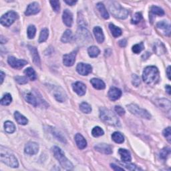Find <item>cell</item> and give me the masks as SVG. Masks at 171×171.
Wrapping results in <instances>:
<instances>
[{
  "mask_svg": "<svg viewBox=\"0 0 171 171\" xmlns=\"http://www.w3.org/2000/svg\"><path fill=\"white\" fill-rule=\"evenodd\" d=\"M119 154L120 155V157L121 159L123 162H130L131 161V155H130V152L127 151L126 149H124V148H120L119 149L118 151Z\"/></svg>",
  "mask_w": 171,
  "mask_h": 171,
  "instance_id": "obj_25",
  "label": "cell"
},
{
  "mask_svg": "<svg viewBox=\"0 0 171 171\" xmlns=\"http://www.w3.org/2000/svg\"><path fill=\"white\" fill-rule=\"evenodd\" d=\"M12 101V96L9 94H5L3 96V98L1 100V104L3 106H8L11 104Z\"/></svg>",
  "mask_w": 171,
  "mask_h": 171,
  "instance_id": "obj_38",
  "label": "cell"
},
{
  "mask_svg": "<svg viewBox=\"0 0 171 171\" xmlns=\"http://www.w3.org/2000/svg\"><path fill=\"white\" fill-rule=\"evenodd\" d=\"M4 128L7 133L12 134L16 130V126L11 121H6L4 123Z\"/></svg>",
  "mask_w": 171,
  "mask_h": 171,
  "instance_id": "obj_32",
  "label": "cell"
},
{
  "mask_svg": "<svg viewBox=\"0 0 171 171\" xmlns=\"http://www.w3.org/2000/svg\"><path fill=\"white\" fill-rule=\"evenodd\" d=\"M94 148L96 149V151L105 155H110L112 152L111 147L106 144H98L95 146Z\"/></svg>",
  "mask_w": 171,
  "mask_h": 171,
  "instance_id": "obj_19",
  "label": "cell"
},
{
  "mask_svg": "<svg viewBox=\"0 0 171 171\" xmlns=\"http://www.w3.org/2000/svg\"><path fill=\"white\" fill-rule=\"evenodd\" d=\"M93 31L96 40H97V42L99 43V44H102V43H103V42L104 41V33H103L102 28L100 27L99 26L95 27L94 28Z\"/></svg>",
  "mask_w": 171,
  "mask_h": 171,
  "instance_id": "obj_23",
  "label": "cell"
},
{
  "mask_svg": "<svg viewBox=\"0 0 171 171\" xmlns=\"http://www.w3.org/2000/svg\"><path fill=\"white\" fill-rule=\"evenodd\" d=\"M127 108L128 110L134 115L142 118H145L148 120L151 119V115H150V113L147 111V110L143 108H141L140 107H139L136 104H131L130 105H128Z\"/></svg>",
  "mask_w": 171,
  "mask_h": 171,
  "instance_id": "obj_6",
  "label": "cell"
},
{
  "mask_svg": "<svg viewBox=\"0 0 171 171\" xmlns=\"http://www.w3.org/2000/svg\"><path fill=\"white\" fill-rule=\"evenodd\" d=\"M155 103L156 106H157L159 108L164 110V111H166V112L170 111L171 105H170V102L169 100L165 98L158 99V100H156Z\"/></svg>",
  "mask_w": 171,
  "mask_h": 171,
  "instance_id": "obj_13",
  "label": "cell"
},
{
  "mask_svg": "<svg viewBox=\"0 0 171 171\" xmlns=\"http://www.w3.org/2000/svg\"><path fill=\"white\" fill-rule=\"evenodd\" d=\"M75 141H76V143L78 148L82 150L87 147L86 140V139L82 135L79 133L76 134V136H75Z\"/></svg>",
  "mask_w": 171,
  "mask_h": 171,
  "instance_id": "obj_20",
  "label": "cell"
},
{
  "mask_svg": "<svg viewBox=\"0 0 171 171\" xmlns=\"http://www.w3.org/2000/svg\"><path fill=\"white\" fill-rule=\"evenodd\" d=\"M122 96V91L116 87H111L108 91V97L112 101L117 100Z\"/></svg>",
  "mask_w": 171,
  "mask_h": 171,
  "instance_id": "obj_17",
  "label": "cell"
},
{
  "mask_svg": "<svg viewBox=\"0 0 171 171\" xmlns=\"http://www.w3.org/2000/svg\"><path fill=\"white\" fill-rule=\"evenodd\" d=\"M109 10L112 15L117 18L124 20L129 15L128 10L123 8L118 3L112 2L109 5Z\"/></svg>",
  "mask_w": 171,
  "mask_h": 171,
  "instance_id": "obj_4",
  "label": "cell"
},
{
  "mask_svg": "<svg viewBox=\"0 0 171 171\" xmlns=\"http://www.w3.org/2000/svg\"><path fill=\"white\" fill-rule=\"evenodd\" d=\"M126 43H127V42L125 39H122V40L119 41L118 44L120 47H125V46L126 45Z\"/></svg>",
  "mask_w": 171,
  "mask_h": 171,
  "instance_id": "obj_53",
  "label": "cell"
},
{
  "mask_svg": "<svg viewBox=\"0 0 171 171\" xmlns=\"http://www.w3.org/2000/svg\"><path fill=\"white\" fill-rule=\"evenodd\" d=\"M112 139L115 141L116 143L121 144L123 143L124 141V137L123 135L119 132H115L112 134Z\"/></svg>",
  "mask_w": 171,
  "mask_h": 171,
  "instance_id": "obj_31",
  "label": "cell"
},
{
  "mask_svg": "<svg viewBox=\"0 0 171 171\" xmlns=\"http://www.w3.org/2000/svg\"><path fill=\"white\" fill-rule=\"evenodd\" d=\"M100 117L103 122L108 124L110 126H120V123L118 117L114 114L111 110L105 108L100 109Z\"/></svg>",
  "mask_w": 171,
  "mask_h": 171,
  "instance_id": "obj_1",
  "label": "cell"
},
{
  "mask_svg": "<svg viewBox=\"0 0 171 171\" xmlns=\"http://www.w3.org/2000/svg\"><path fill=\"white\" fill-rule=\"evenodd\" d=\"M104 134V130H103L102 128L99 126L94 127L92 130V136L94 137H98V136H102Z\"/></svg>",
  "mask_w": 171,
  "mask_h": 171,
  "instance_id": "obj_40",
  "label": "cell"
},
{
  "mask_svg": "<svg viewBox=\"0 0 171 171\" xmlns=\"http://www.w3.org/2000/svg\"><path fill=\"white\" fill-rule=\"evenodd\" d=\"M109 28H110V31H111L112 35L115 38H118L122 35V30H121V29H120V28L118 27L117 26H115L114 24H110Z\"/></svg>",
  "mask_w": 171,
  "mask_h": 171,
  "instance_id": "obj_29",
  "label": "cell"
},
{
  "mask_svg": "<svg viewBox=\"0 0 171 171\" xmlns=\"http://www.w3.org/2000/svg\"><path fill=\"white\" fill-rule=\"evenodd\" d=\"M142 15L141 13H136L134 15V16L133 17V18H132V24H138L140 21L142 20Z\"/></svg>",
  "mask_w": 171,
  "mask_h": 171,
  "instance_id": "obj_44",
  "label": "cell"
},
{
  "mask_svg": "<svg viewBox=\"0 0 171 171\" xmlns=\"http://www.w3.org/2000/svg\"><path fill=\"white\" fill-rule=\"evenodd\" d=\"M154 50L158 55H160V54H162V53H165L166 49H165V46H164V45L162 44V42H159L158 43H155Z\"/></svg>",
  "mask_w": 171,
  "mask_h": 171,
  "instance_id": "obj_33",
  "label": "cell"
},
{
  "mask_svg": "<svg viewBox=\"0 0 171 171\" xmlns=\"http://www.w3.org/2000/svg\"><path fill=\"white\" fill-rule=\"evenodd\" d=\"M124 166L126 167V168L128 170H140V169L138 168V167L133 165V164H125V165H124Z\"/></svg>",
  "mask_w": 171,
  "mask_h": 171,
  "instance_id": "obj_51",
  "label": "cell"
},
{
  "mask_svg": "<svg viewBox=\"0 0 171 171\" xmlns=\"http://www.w3.org/2000/svg\"><path fill=\"white\" fill-rule=\"evenodd\" d=\"M156 27L159 29L160 30H162V33L170 36V26L169 22H167L166 21H159L158 23L156 24Z\"/></svg>",
  "mask_w": 171,
  "mask_h": 171,
  "instance_id": "obj_16",
  "label": "cell"
},
{
  "mask_svg": "<svg viewBox=\"0 0 171 171\" xmlns=\"http://www.w3.org/2000/svg\"><path fill=\"white\" fill-rule=\"evenodd\" d=\"M24 74L32 81H34L37 79L36 73H35V70L32 67H27V69L25 70Z\"/></svg>",
  "mask_w": 171,
  "mask_h": 171,
  "instance_id": "obj_30",
  "label": "cell"
},
{
  "mask_svg": "<svg viewBox=\"0 0 171 171\" xmlns=\"http://www.w3.org/2000/svg\"><path fill=\"white\" fill-rule=\"evenodd\" d=\"M17 17H18V15L16 12H13V11H10L2 16L0 21L3 26L9 27L15 20L17 19Z\"/></svg>",
  "mask_w": 171,
  "mask_h": 171,
  "instance_id": "obj_7",
  "label": "cell"
},
{
  "mask_svg": "<svg viewBox=\"0 0 171 171\" xmlns=\"http://www.w3.org/2000/svg\"><path fill=\"white\" fill-rule=\"evenodd\" d=\"M170 154V148L169 147H166L163 148L160 152V157L162 159H166L168 157L169 155Z\"/></svg>",
  "mask_w": 171,
  "mask_h": 171,
  "instance_id": "obj_43",
  "label": "cell"
},
{
  "mask_svg": "<svg viewBox=\"0 0 171 171\" xmlns=\"http://www.w3.org/2000/svg\"><path fill=\"white\" fill-rule=\"evenodd\" d=\"M142 79L148 84H156L159 80V72L155 66H148L144 69Z\"/></svg>",
  "mask_w": 171,
  "mask_h": 171,
  "instance_id": "obj_2",
  "label": "cell"
},
{
  "mask_svg": "<svg viewBox=\"0 0 171 171\" xmlns=\"http://www.w3.org/2000/svg\"><path fill=\"white\" fill-rule=\"evenodd\" d=\"M62 19L64 23L65 24L66 26L67 27H71L72 26L73 23V15L72 12L69 11L68 9L64 10L63 13Z\"/></svg>",
  "mask_w": 171,
  "mask_h": 171,
  "instance_id": "obj_18",
  "label": "cell"
},
{
  "mask_svg": "<svg viewBox=\"0 0 171 171\" xmlns=\"http://www.w3.org/2000/svg\"><path fill=\"white\" fill-rule=\"evenodd\" d=\"M133 84L135 86H138L140 84V78H139L137 75L136 74H133Z\"/></svg>",
  "mask_w": 171,
  "mask_h": 171,
  "instance_id": "obj_48",
  "label": "cell"
},
{
  "mask_svg": "<svg viewBox=\"0 0 171 171\" xmlns=\"http://www.w3.org/2000/svg\"><path fill=\"white\" fill-rule=\"evenodd\" d=\"M151 12L153 14V15H156L158 16H162L165 15V12H164V10L162 8H159V7L155 5L151 7Z\"/></svg>",
  "mask_w": 171,
  "mask_h": 171,
  "instance_id": "obj_36",
  "label": "cell"
},
{
  "mask_svg": "<svg viewBox=\"0 0 171 171\" xmlns=\"http://www.w3.org/2000/svg\"><path fill=\"white\" fill-rule=\"evenodd\" d=\"M110 166H111V168L114 170H124L123 168H121V167H120V166H118L117 165H115V164H111Z\"/></svg>",
  "mask_w": 171,
  "mask_h": 171,
  "instance_id": "obj_52",
  "label": "cell"
},
{
  "mask_svg": "<svg viewBox=\"0 0 171 171\" xmlns=\"http://www.w3.org/2000/svg\"><path fill=\"white\" fill-rule=\"evenodd\" d=\"M8 62L13 68L19 69L27 64V62L24 60H18L13 56H9L8 59Z\"/></svg>",
  "mask_w": 171,
  "mask_h": 171,
  "instance_id": "obj_9",
  "label": "cell"
},
{
  "mask_svg": "<svg viewBox=\"0 0 171 171\" xmlns=\"http://www.w3.org/2000/svg\"><path fill=\"white\" fill-rule=\"evenodd\" d=\"M96 7H97V8L99 11V12L101 14V16L104 17V19L107 20V19H108L109 18V14H108V12H107V10L105 8V6L103 4V3H97V5H96Z\"/></svg>",
  "mask_w": 171,
  "mask_h": 171,
  "instance_id": "obj_28",
  "label": "cell"
},
{
  "mask_svg": "<svg viewBox=\"0 0 171 171\" xmlns=\"http://www.w3.org/2000/svg\"><path fill=\"white\" fill-rule=\"evenodd\" d=\"M72 39V33L70 30H67L65 31V32L63 34L61 41L64 43H67L71 41Z\"/></svg>",
  "mask_w": 171,
  "mask_h": 171,
  "instance_id": "obj_34",
  "label": "cell"
},
{
  "mask_svg": "<svg viewBox=\"0 0 171 171\" xmlns=\"http://www.w3.org/2000/svg\"><path fill=\"white\" fill-rule=\"evenodd\" d=\"M90 83L93 86V87L97 89V90H104L106 88V85L104 82L98 79V78H92L90 80Z\"/></svg>",
  "mask_w": 171,
  "mask_h": 171,
  "instance_id": "obj_26",
  "label": "cell"
},
{
  "mask_svg": "<svg viewBox=\"0 0 171 171\" xmlns=\"http://www.w3.org/2000/svg\"><path fill=\"white\" fill-rule=\"evenodd\" d=\"M164 136H165L166 140L169 141V142H171V131H170V127H168L166 128V129H165L163 130V133H162Z\"/></svg>",
  "mask_w": 171,
  "mask_h": 171,
  "instance_id": "obj_45",
  "label": "cell"
},
{
  "mask_svg": "<svg viewBox=\"0 0 171 171\" xmlns=\"http://www.w3.org/2000/svg\"><path fill=\"white\" fill-rule=\"evenodd\" d=\"M0 42H1V44H5L6 42V40L3 39V37L2 36V35L1 36V38H0Z\"/></svg>",
  "mask_w": 171,
  "mask_h": 171,
  "instance_id": "obj_58",
  "label": "cell"
},
{
  "mask_svg": "<svg viewBox=\"0 0 171 171\" xmlns=\"http://www.w3.org/2000/svg\"><path fill=\"white\" fill-rule=\"evenodd\" d=\"M24 98L26 100V101H27L29 104H31L34 106H37L38 104V102L37 101L36 98L33 95V94L31 93L30 92H26L23 94Z\"/></svg>",
  "mask_w": 171,
  "mask_h": 171,
  "instance_id": "obj_21",
  "label": "cell"
},
{
  "mask_svg": "<svg viewBox=\"0 0 171 171\" xmlns=\"http://www.w3.org/2000/svg\"><path fill=\"white\" fill-rule=\"evenodd\" d=\"M144 48V44L142 42L140 43V44H135L133 46V52L134 53H140L142 50H143Z\"/></svg>",
  "mask_w": 171,
  "mask_h": 171,
  "instance_id": "obj_41",
  "label": "cell"
},
{
  "mask_svg": "<svg viewBox=\"0 0 171 171\" xmlns=\"http://www.w3.org/2000/svg\"><path fill=\"white\" fill-rule=\"evenodd\" d=\"M50 4L54 12H60V2L59 1H51Z\"/></svg>",
  "mask_w": 171,
  "mask_h": 171,
  "instance_id": "obj_46",
  "label": "cell"
},
{
  "mask_svg": "<svg viewBox=\"0 0 171 171\" xmlns=\"http://www.w3.org/2000/svg\"><path fill=\"white\" fill-rule=\"evenodd\" d=\"M80 110L82 112L86 114H89L92 111V108L90 105L88 104L87 102H82L80 106Z\"/></svg>",
  "mask_w": 171,
  "mask_h": 171,
  "instance_id": "obj_39",
  "label": "cell"
},
{
  "mask_svg": "<svg viewBox=\"0 0 171 171\" xmlns=\"http://www.w3.org/2000/svg\"><path fill=\"white\" fill-rule=\"evenodd\" d=\"M49 35V32L47 28H44V29L42 30L40 32V38H39V42L40 43H43L47 40V39L48 38Z\"/></svg>",
  "mask_w": 171,
  "mask_h": 171,
  "instance_id": "obj_37",
  "label": "cell"
},
{
  "mask_svg": "<svg viewBox=\"0 0 171 171\" xmlns=\"http://www.w3.org/2000/svg\"><path fill=\"white\" fill-rule=\"evenodd\" d=\"M15 80L20 84H25L27 82V78L25 76H16L15 77Z\"/></svg>",
  "mask_w": 171,
  "mask_h": 171,
  "instance_id": "obj_47",
  "label": "cell"
},
{
  "mask_svg": "<svg viewBox=\"0 0 171 171\" xmlns=\"http://www.w3.org/2000/svg\"><path fill=\"white\" fill-rule=\"evenodd\" d=\"M39 150V146L34 142H30L25 147V153L29 155H34L37 154Z\"/></svg>",
  "mask_w": 171,
  "mask_h": 171,
  "instance_id": "obj_12",
  "label": "cell"
},
{
  "mask_svg": "<svg viewBox=\"0 0 171 171\" xmlns=\"http://www.w3.org/2000/svg\"><path fill=\"white\" fill-rule=\"evenodd\" d=\"M72 88L74 91L77 93L78 95L82 96L86 94V85L84 83L81 82H76L73 84Z\"/></svg>",
  "mask_w": 171,
  "mask_h": 171,
  "instance_id": "obj_14",
  "label": "cell"
},
{
  "mask_svg": "<svg viewBox=\"0 0 171 171\" xmlns=\"http://www.w3.org/2000/svg\"><path fill=\"white\" fill-rule=\"evenodd\" d=\"M166 91L167 92V93H168L169 94H170V86L169 85H167L166 86Z\"/></svg>",
  "mask_w": 171,
  "mask_h": 171,
  "instance_id": "obj_57",
  "label": "cell"
},
{
  "mask_svg": "<svg viewBox=\"0 0 171 171\" xmlns=\"http://www.w3.org/2000/svg\"><path fill=\"white\" fill-rule=\"evenodd\" d=\"M166 74H167V76H168L169 80H170V66H169L168 67H167Z\"/></svg>",
  "mask_w": 171,
  "mask_h": 171,
  "instance_id": "obj_55",
  "label": "cell"
},
{
  "mask_svg": "<svg viewBox=\"0 0 171 171\" xmlns=\"http://www.w3.org/2000/svg\"><path fill=\"white\" fill-rule=\"evenodd\" d=\"M53 154L55 158L58 160L60 165L66 170H71L73 169V165L70 160L64 155L63 151L58 147H53L52 148Z\"/></svg>",
  "mask_w": 171,
  "mask_h": 171,
  "instance_id": "obj_3",
  "label": "cell"
},
{
  "mask_svg": "<svg viewBox=\"0 0 171 171\" xmlns=\"http://www.w3.org/2000/svg\"><path fill=\"white\" fill-rule=\"evenodd\" d=\"M77 38L80 42H82L85 44H89L92 40V37L88 30L83 27H80L78 30Z\"/></svg>",
  "mask_w": 171,
  "mask_h": 171,
  "instance_id": "obj_8",
  "label": "cell"
},
{
  "mask_svg": "<svg viewBox=\"0 0 171 171\" xmlns=\"http://www.w3.org/2000/svg\"><path fill=\"white\" fill-rule=\"evenodd\" d=\"M115 111L120 116H123L125 114V110L120 106H116L115 107Z\"/></svg>",
  "mask_w": 171,
  "mask_h": 171,
  "instance_id": "obj_50",
  "label": "cell"
},
{
  "mask_svg": "<svg viewBox=\"0 0 171 171\" xmlns=\"http://www.w3.org/2000/svg\"><path fill=\"white\" fill-rule=\"evenodd\" d=\"M52 133H53V134H54L56 136H57V138H58V140H60V141H62V142H66L65 138H64L61 134H59L58 131L52 129Z\"/></svg>",
  "mask_w": 171,
  "mask_h": 171,
  "instance_id": "obj_49",
  "label": "cell"
},
{
  "mask_svg": "<svg viewBox=\"0 0 171 171\" xmlns=\"http://www.w3.org/2000/svg\"><path fill=\"white\" fill-rule=\"evenodd\" d=\"M0 156H1V161L5 164L6 165L12 167V168L18 167V161L15 157V156L5 150H3L2 147H1V155Z\"/></svg>",
  "mask_w": 171,
  "mask_h": 171,
  "instance_id": "obj_5",
  "label": "cell"
},
{
  "mask_svg": "<svg viewBox=\"0 0 171 171\" xmlns=\"http://www.w3.org/2000/svg\"><path fill=\"white\" fill-rule=\"evenodd\" d=\"M28 48H29V49L30 51L34 63L36 66H40V56H39L37 49L35 47H33V46H30V45L28 46Z\"/></svg>",
  "mask_w": 171,
  "mask_h": 171,
  "instance_id": "obj_22",
  "label": "cell"
},
{
  "mask_svg": "<svg viewBox=\"0 0 171 171\" xmlns=\"http://www.w3.org/2000/svg\"><path fill=\"white\" fill-rule=\"evenodd\" d=\"M77 50H74L69 54H66L63 56V63L66 66H72L76 61Z\"/></svg>",
  "mask_w": 171,
  "mask_h": 171,
  "instance_id": "obj_11",
  "label": "cell"
},
{
  "mask_svg": "<svg viewBox=\"0 0 171 171\" xmlns=\"http://www.w3.org/2000/svg\"><path fill=\"white\" fill-rule=\"evenodd\" d=\"M88 54L91 58H96L100 54V49L96 46H91L88 49Z\"/></svg>",
  "mask_w": 171,
  "mask_h": 171,
  "instance_id": "obj_35",
  "label": "cell"
},
{
  "mask_svg": "<svg viewBox=\"0 0 171 171\" xmlns=\"http://www.w3.org/2000/svg\"><path fill=\"white\" fill-rule=\"evenodd\" d=\"M35 32H36V29L34 26H30L27 27V36L30 39H33L35 35Z\"/></svg>",
  "mask_w": 171,
  "mask_h": 171,
  "instance_id": "obj_42",
  "label": "cell"
},
{
  "mask_svg": "<svg viewBox=\"0 0 171 171\" xmlns=\"http://www.w3.org/2000/svg\"><path fill=\"white\" fill-rule=\"evenodd\" d=\"M54 96L57 100L62 102L66 100V95L65 94V92H64L62 88H57L54 90Z\"/></svg>",
  "mask_w": 171,
  "mask_h": 171,
  "instance_id": "obj_24",
  "label": "cell"
},
{
  "mask_svg": "<svg viewBox=\"0 0 171 171\" xmlns=\"http://www.w3.org/2000/svg\"><path fill=\"white\" fill-rule=\"evenodd\" d=\"M65 3H66L67 5L72 6L75 3H77V1H68V0H65Z\"/></svg>",
  "mask_w": 171,
  "mask_h": 171,
  "instance_id": "obj_54",
  "label": "cell"
},
{
  "mask_svg": "<svg viewBox=\"0 0 171 171\" xmlns=\"http://www.w3.org/2000/svg\"><path fill=\"white\" fill-rule=\"evenodd\" d=\"M76 70L79 74L82 75V76H87L92 72V67L90 64L79 63L76 67Z\"/></svg>",
  "mask_w": 171,
  "mask_h": 171,
  "instance_id": "obj_10",
  "label": "cell"
},
{
  "mask_svg": "<svg viewBox=\"0 0 171 171\" xmlns=\"http://www.w3.org/2000/svg\"><path fill=\"white\" fill-rule=\"evenodd\" d=\"M14 116H15L17 122L20 124H21V125H26L28 122V120L26 118L22 115H21L19 112H15V113H14Z\"/></svg>",
  "mask_w": 171,
  "mask_h": 171,
  "instance_id": "obj_27",
  "label": "cell"
},
{
  "mask_svg": "<svg viewBox=\"0 0 171 171\" xmlns=\"http://www.w3.org/2000/svg\"><path fill=\"white\" fill-rule=\"evenodd\" d=\"M40 6H39V4L37 2L31 3L30 4H29V5L27 6L26 12H25V15L27 16L34 15V14H36L40 12Z\"/></svg>",
  "mask_w": 171,
  "mask_h": 171,
  "instance_id": "obj_15",
  "label": "cell"
},
{
  "mask_svg": "<svg viewBox=\"0 0 171 171\" xmlns=\"http://www.w3.org/2000/svg\"><path fill=\"white\" fill-rule=\"evenodd\" d=\"M0 76H1V84L3 83V80H4V76H5V74L3 72H1L0 73Z\"/></svg>",
  "mask_w": 171,
  "mask_h": 171,
  "instance_id": "obj_56",
  "label": "cell"
}]
</instances>
